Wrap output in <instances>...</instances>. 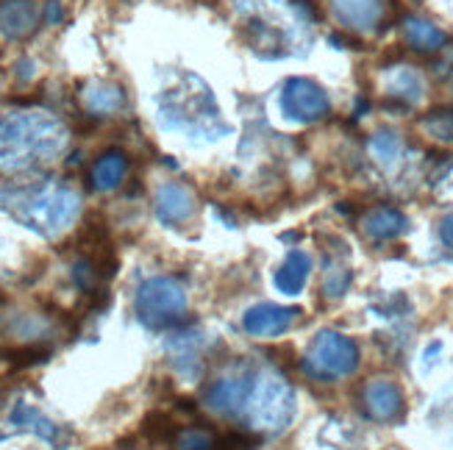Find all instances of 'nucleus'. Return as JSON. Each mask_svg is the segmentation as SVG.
<instances>
[{
    "instance_id": "nucleus-16",
    "label": "nucleus",
    "mask_w": 453,
    "mask_h": 450,
    "mask_svg": "<svg viewBox=\"0 0 453 450\" xmlns=\"http://www.w3.org/2000/svg\"><path fill=\"white\" fill-rule=\"evenodd\" d=\"M409 228V220L406 214L392 209V206H379L372 209L370 214H365L362 220V231L372 242H389V240H398L401 233H406Z\"/></svg>"
},
{
    "instance_id": "nucleus-15",
    "label": "nucleus",
    "mask_w": 453,
    "mask_h": 450,
    "mask_svg": "<svg viewBox=\"0 0 453 450\" xmlns=\"http://www.w3.org/2000/svg\"><path fill=\"white\" fill-rule=\"evenodd\" d=\"M331 6L340 23L353 31L376 28L384 14V0H331Z\"/></svg>"
},
{
    "instance_id": "nucleus-24",
    "label": "nucleus",
    "mask_w": 453,
    "mask_h": 450,
    "mask_svg": "<svg viewBox=\"0 0 453 450\" xmlns=\"http://www.w3.org/2000/svg\"><path fill=\"white\" fill-rule=\"evenodd\" d=\"M423 131L437 142H453V111H431L423 120Z\"/></svg>"
},
{
    "instance_id": "nucleus-8",
    "label": "nucleus",
    "mask_w": 453,
    "mask_h": 450,
    "mask_svg": "<svg viewBox=\"0 0 453 450\" xmlns=\"http://www.w3.org/2000/svg\"><path fill=\"white\" fill-rule=\"evenodd\" d=\"M256 373L259 370H253L248 364H242L240 370H234V373L223 376L214 381L206 393H203V403L206 408H211L214 415H223V417H236L245 412L248 406V398H250V389H253V381H256Z\"/></svg>"
},
{
    "instance_id": "nucleus-19",
    "label": "nucleus",
    "mask_w": 453,
    "mask_h": 450,
    "mask_svg": "<svg viewBox=\"0 0 453 450\" xmlns=\"http://www.w3.org/2000/svg\"><path fill=\"white\" fill-rule=\"evenodd\" d=\"M403 36H406V45L420 53H437L440 48H445V31H440L434 23H428V19H420V17L406 19Z\"/></svg>"
},
{
    "instance_id": "nucleus-9",
    "label": "nucleus",
    "mask_w": 453,
    "mask_h": 450,
    "mask_svg": "<svg viewBox=\"0 0 453 450\" xmlns=\"http://www.w3.org/2000/svg\"><path fill=\"white\" fill-rule=\"evenodd\" d=\"M279 106L289 120H298V123H318L331 109L326 89L320 84L309 81V78H289L281 89Z\"/></svg>"
},
{
    "instance_id": "nucleus-6",
    "label": "nucleus",
    "mask_w": 453,
    "mask_h": 450,
    "mask_svg": "<svg viewBox=\"0 0 453 450\" xmlns=\"http://www.w3.org/2000/svg\"><path fill=\"white\" fill-rule=\"evenodd\" d=\"M357 367L359 347L340 331H320L303 356V370L314 381H340L357 373Z\"/></svg>"
},
{
    "instance_id": "nucleus-18",
    "label": "nucleus",
    "mask_w": 453,
    "mask_h": 450,
    "mask_svg": "<svg viewBox=\"0 0 453 450\" xmlns=\"http://www.w3.org/2000/svg\"><path fill=\"white\" fill-rule=\"evenodd\" d=\"M126 172H128L126 153H120V150H106L101 159L95 162L89 179H92V187L97 192H111V189H117V187L126 181Z\"/></svg>"
},
{
    "instance_id": "nucleus-3",
    "label": "nucleus",
    "mask_w": 453,
    "mask_h": 450,
    "mask_svg": "<svg viewBox=\"0 0 453 450\" xmlns=\"http://www.w3.org/2000/svg\"><path fill=\"white\" fill-rule=\"evenodd\" d=\"M159 114L165 128L181 131L187 136L218 140L220 133H228V126L220 120L218 103L198 75H181L179 84L167 87L159 95Z\"/></svg>"
},
{
    "instance_id": "nucleus-10",
    "label": "nucleus",
    "mask_w": 453,
    "mask_h": 450,
    "mask_svg": "<svg viewBox=\"0 0 453 450\" xmlns=\"http://www.w3.org/2000/svg\"><path fill=\"white\" fill-rule=\"evenodd\" d=\"M298 315H301V309H295V306L259 303V306H250L242 315V328H245L248 337H256V339L279 337L292 328V323L298 320Z\"/></svg>"
},
{
    "instance_id": "nucleus-12",
    "label": "nucleus",
    "mask_w": 453,
    "mask_h": 450,
    "mask_svg": "<svg viewBox=\"0 0 453 450\" xmlns=\"http://www.w3.org/2000/svg\"><path fill=\"white\" fill-rule=\"evenodd\" d=\"M201 345H203V339H201V334H195V331L170 334L167 354H170V364L175 367V373L184 378H201V373H203Z\"/></svg>"
},
{
    "instance_id": "nucleus-28",
    "label": "nucleus",
    "mask_w": 453,
    "mask_h": 450,
    "mask_svg": "<svg viewBox=\"0 0 453 450\" xmlns=\"http://www.w3.org/2000/svg\"><path fill=\"white\" fill-rule=\"evenodd\" d=\"M17 70H19L17 75L23 78V81H28V78L34 75V62H28V58H26V62H19V65H17Z\"/></svg>"
},
{
    "instance_id": "nucleus-13",
    "label": "nucleus",
    "mask_w": 453,
    "mask_h": 450,
    "mask_svg": "<svg viewBox=\"0 0 453 450\" xmlns=\"http://www.w3.org/2000/svg\"><path fill=\"white\" fill-rule=\"evenodd\" d=\"M153 209H156V217H159L165 225H181L192 217L195 211V194L189 187L184 184H165L159 192H156V201H153Z\"/></svg>"
},
{
    "instance_id": "nucleus-26",
    "label": "nucleus",
    "mask_w": 453,
    "mask_h": 450,
    "mask_svg": "<svg viewBox=\"0 0 453 450\" xmlns=\"http://www.w3.org/2000/svg\"><path fill=\"white\" fill-rule=\"evenodd\" d=\"M440 240H442L448 248H453V214L442 217V223H440Z\"/></svg>"
},
{
    "instance_id": "nucleus-7",
    "label": "nucleus",
    "mask_w": 453,
    "mask_h": 450,
    "mask_svg": "<svg viewBox=\"0 0 453 450\" xmlns=\"http://www.w3.org/2000/svg\"><path fill=\"white\" fill-rule=\"evenodd\" d=\"M12 434H34L39 439H45L48 445H53L56 450H67L73 442V431L65 425H58L56 420H50L45 412L23 398H17L12 403V408L6 412L4 423H0V439H6Z\"/></svg>"
},
{
    "instance_id": "nucleus-21",
    "label": "nucleus",
    "mask_w": 453,
    "mask_h": 450,
    "mask_svg": "<svg viewBox=\"0 0 453 450\" xmlns=\"http://www.w3.org/2000/svg\"><path fill=\"white\" fill-rule=\"evenodd\" d=\"M387 89H389V95L401 97L403 103H418L420 97H423V78L415 70L401 67V70L392 72Z\"/></svg>"
},
{
    "instance_id": "nucleus-22",
    "label": "nucleus",
    "mask_w": 453,
    "mask_h": 450,
    "mask_svg": "<svg viewBox=\"0 0 453 450\" xmlns=\"http://www.w3.org/2000/svg\"><path fill=\"white\" fill-rule=\"evenodd\" d=\"M370 150L372 156L384 164V167H392L398 159H401V140H398V133H392V131H379L376 136H372V142H370Z\"/></svg>"
},
{
    "instance_id": "nucleus-25",
    "label": "nucleus",
    "mask_w": 453,
    "mask_h": 450,
    "mask_svg": "<svg viewBox=\"0 0 453 450\" xmlns=\"http://www.w3.org/2000/svg\"><path fill=\"white\" fill-rule=\"evenodd\" d=\"M350 281H353V272L345 264H331L326 278H323V295L326 298H342L350 286Z\"/></svg>"
},
{
    "instance_id": "nucleus-23",
    "label": "nucleus",
    "mask_w": 453,
    "mask_h": 450,
    "mask_svg": "<svg viewBox=\"0 0 453 450\" xmlns=\"http://www.w3.org/2000/svg\"><path fill=\"white\" fill-rule=\"evenodd\" d=\"M173 450H218V439L203 428H187V431L175 434Z\"/></svg>"
},
{
    "instance_id": "nucleus-5",
    "label": "nucleus",
    "mask_w": 453,
    "mask_h": 450,
    "mask_svg": "<svg viewBox=\"0 0 453 450\" xmlns=\"http://www.w3.org/2000/svg\"><path fill=\"white\" fill-rule=\"evenodd\" d=\"M134 315L150 331H167L187 317V292L173 278H148L134 295Z\"/></svg>"
},
{
    "instance_id": "nucleus-1",
    "label": "nucleus",
    "mask_w": 453,
    "mask_h": 450,
    "mask_svg": "<svg viewBox=\"0 0 453 450\" xmlns=\"http://www.w3.org/2000/svg\"><path fill=\"white\" fill-rule=\"evenodd\" d=\"M70 133L48 111L0 114V167L17 172L53 162L67 148Z\"/></svg>"
},
{
    "instance_id": "nucleus-27",
    "label": "nucleus",
    "mask_w": 453,
    "mask_h": 450,
    "mask_svg": "<svg viewBox=\"0 0 453 450\" xmlns=\"http://www.w3.org/2000/svg\"><path fill=\"white\" fill-rule=\"evenodd\" d=\"M45 19L50 26H56L58 19H62V6H58V0H50L48 4V11H45Z\"/></svg>"
},
{
    "instance_id": "nucleus-17",
    "label": "nucleus",
    "mask_w": 453,
    "mask_h": 450,
    "mask_svg": "<svg viewBox=\"0 0 453 450\" xmlns=\"http://www.w3.org/2000/svg\"><path fill=\"white\" fill-rule=\"evenodd\" d=\"M311 272V259L303 250H289L284 264L275 270V286H279L281 295H298L303 284L309 281Z\"/></svg>"
},
{
    "instance_id": "nucleus-20",
    "label": "nucleus",
    "mask_w": 453,
    "mask_h": 450,
    "mask_svg": "<svg viewBox=\"0 0 453 450\" xmlns=\"http://www.w3.org/2000/svg\"><path fill=\"white\" fill-rule=\"evenodd\" d=\"M84 106L92 114H114L126 106V92L114 84H89L84 92Z\"/></svg>"
},
{
    "instance_id": "nucleus-2",
    "label": "nucleus",
    "mask_w": 453,
    "mask_h": 450,
    "mask_svg": "<svg viewBox=\"0 0 453 450\" xmlns=\"http://www.w3.org/2000/svg\"><path fill=\"white\" fill-rule=\"evenodd\" d=\"M0 211L39 237L53 240L75 223L81 194L62 184L0 187Z\"/></svg>"
},
{
    "instance_id": "nucleus-11",
    "label": "nucleus",
    "mask_w": 453,
    "mask_h": 450,
    "mask_svg": "<svg viewBox=\"0 0 453 450\" xmlns=\"http://www.w3.org/2000/svg\"><path fill=\"white\" fill-rule=\"evenodd\" d=\"M365 412L370 415V420L376 423H398L403 417V393L395 381H387V378H379V381H370L365 386Z\"/></svg>"
},
{
    "instance_id": "nucleus-14",
    "label": "nucleus",
    "mask_w": 453,
    "mask_h": 450,
    "mask_svg": "<svg viewBox=\"0 0 453 450\" xmlns=\"http://www.w3.org/2000/svg\"><path fill=\"white\" fill-rule=\"evenodd\" d=\"M39 9L34 0H4L0 4V34L12 42L28 39L36 31Z\"/></svg>"
},
{
    "instance_id": "nucleus-4",
    "label": "nucleus",
    "mask_w": 453,
    "mask_h": 450,
    "mask_svg": "<svg viewBox=\"0 0 453 450\" xmlns=\"http://www.w3.org/2000/svg\"><path fill=\"white\" fill-rule=\"evenodd\" d=\"M295 408L298 406H295V389L289 386V381L281 373H273V370H259L242 417L253 431L279 434L289 428Z\"/></svg>"
}]
</instances>
